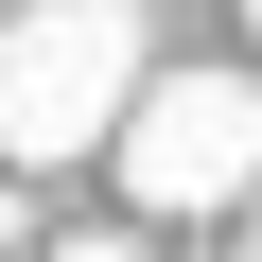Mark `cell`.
Wrapping results in <instances>:
<instances>
[{"label":"cell","mask_w":262,"mask_h":262,"mask_svg":"<svg viewBox=\"0 0 262 262\" xmlns=\"http://www.w3.org/2000/svg\"><path fill=\"white\" fill-rule=\"evenodd\" d=\"M158 105V35L140 0H18V35H0V140H18L35 175L122 140V122Z\"/></svg>","instance_id":"6da1fadb"},{"label":"cell","mask_w":262,"mask_h":262,"mask_svg":"<svg viewBox=\"0 0 262 262\" xmlns=\"http://www.w3.org/2000/svg\"><path fill=\"white\" fill-rule=\"evenodd\" d=\"M245 35H262V0H245Z\"/></svg>","instance_id":"277c9868"},{"label":"cell","mask_w":262,"mask_h":262,"mask_svg":"<svg viewBox=\"0 0 262 262\" xmlns=\"http://www.w3.org/2000/svg\"><path fill=\"white\" fill-rule=\"evenodd\" d=\"M245 262H262V227H245Z\"/></svg>","instance_id":"5b68a950"},{"label":"cell","mask_w":262,"mask_h":262,"mask_svg":"<svg viewBox=\"0 0 262 262\" xmlns=\"http://www.w3.org/2000/svg\"><path fill=\"white\" fill-rule=\"evenodd\" d=\"M122 192L140 210H245V175H262V88L245 70H158V105L122 122Z\"/></svg>","instance_id":"7a4b0ae2"},{"label":"cell","mask_w":262,"mask_h":262,"mask_svg":"<svg viewBox=\"0 0 262 262\" xmlns=\"http://www.w3.org/2000/svg\"><path fill=\"white\" fill-rule=\"evenodd\" d=\"M53 262H140V245H122V227H88V245H53Z\"/></svg>","instance_id":"3957f363"}]
</instances>
